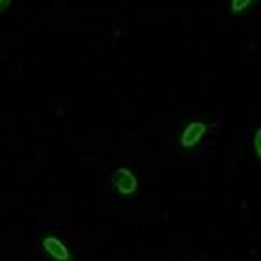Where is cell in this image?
<instances>
[{"label": "cell", "instance_id": "cell-1", "mask_svg": "<svg viewBox=\"0 0 261 261\" xmlns=\"http://www.w3.org/2000/svg\"><path fill=\"white\" fill-rule=\"evenodd\" d=\"M39 248L49 261H73L75 250L69 245V241L58 233H47L39 241Z\"/></svg>", "mask_w": 261, "mask_h": 261}, {"label": "cell", "instance_id": "cell-6", "mask_svg": "<svg viewBox=\"0 0 261 261\" xmlns=\"http://www.w3.org/2000/svg\"><path fill=\"white\" fill-rule=\"evenodd\" d=\"M11 6V0H0V10H8Z\"/></svg>", "mask_w": 261, "mask_h": 261}, {"label": "cell", "instance_id": "cell-3", "mask_svg": "<svg viewBox=\"0 0 261 261\" xmlns=\"http://www.w3.org/2000/svg\"><path fill=\"white\" fill-rule=\"evenodd\" d=\"M207 123L205 121H191L183 127L179 135V146L183 149H194L207 135Z\"/></svg>", "mask_w": 261, "mask_h": 261}, {"label": "cell", "instance_id": "cell-5", "mask_svg": "<svg viewBox=\"0 0 261 261\" xmlns=\"http://www.w3.org/2000/svg\"><path fill=\"white\" fill-rule=\"evenodd\" d=\"M252 151H254V157H261V149H259V129H256L252 133Z\"/></svg>", "mask_w": 261, "mask_h": 261}, {"label": "cell", "instance_id": "cell-2", "mask_svg": "<svg viewBox=\"0 0 261 261\" xmlns=\"http://www.w3.org/2000/svg\"><path fill=\"white\" fill-rule=\"evenodd\" d=\"M112 185H114V191L120 196L130 198V196H135L136 191H138V177H136V174L130 168L120 166L112 174Z\"/></svg>", "mask_w": 261, "mask_h": 261}, {"label": "cell", "instance_id": "cell-4", "mask_svg": "<svg viewBox=\"0 0 261 261\" xmlns=\"http://www.w3.org/2000/svg\"><path fill=\"white\" fill-rule=\"evenodd\" d=\"M252 4H254V0H231V2H229V8H231L233 13H243V11L248 10Z\"/></svg>", "mask_w": 261, "mask_h": 261}]
</instances>
